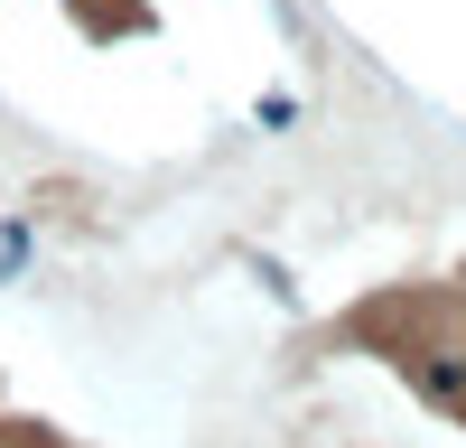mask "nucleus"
I'll use <instances>...</instances> for the list:
<instances>
[]
</instances>
